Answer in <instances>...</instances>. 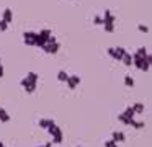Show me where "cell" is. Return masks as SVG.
Returning a JSON list of instances; mask_svg holds the SVG:
<instances>
[{
    "instance_id": "cell-1",
    "label": "cell",
    "mask_w": 152,
    "mask_h": 147,
    "mask_svg": "<svg viewBox=\"0 0 152 147\" xmlns=\"http://www.w3.org/2000/svg\"><path fill=\"white\" fill-rule=\"evenodd\" d=\"M38 80H39V75H38L36 72H28L26 77L21 78L20 85L23 87V90L26 91V93H33V91L36 90Z\"/></svg>"
},
{
    "instance_id": "cell-2",
    "label": "cell",
    "mask_w": 152,
    "mask_h": 147,
    "mask_svg": "<svg viewBox=\"0 0 152 147\" xmlns=\"http://www.w3.org/2000/svg\"><path fill=\"white\" fill-rule=\"evenodd\" d=\"M131 56H132V65H134L136 69H139V70H142V72H149L151 62H152L151 54H147L145 57H141V56H137V54H131Z\"/></svg>"
},
{
    "instance_id": "cell-3",
    "label": "cell",
    "mask_w": 152,
    "mask_h": 147,
    "mask_svg": "<svg viewBox=\"0 0 152 147\" xmlns=\"http://www.w3.org/2000/svg\"><path fill=\"white\" fill-rule=\"evenodd\" d=\"M46 131L51 134V137H53V144H61V142H62L64 132H62V129H61V127L56 124V121H53V123L48 126Z\"/></svg>"
},
{
    "instance_id": "cell-4",
    "label": "cell",
    "mask_w": 152,
    "mask_h": 147,
    "mask_svg": "<svg viewBox=\"0 0 152 147\" xmlns=\"http://www.w3.org/2000/svg\"><path fill=\"white\" fill-rule=\"evenodd\" d=\"M51 36H53V31H51V29H48V28L41 29L36 36V46H34V48H43V46L49 41Z\"/></svg>"
},
{
    "instance_id": "cell-5",
    "label": "cell",
    "mask_w": 152,
    "mask_h": 147,
    "mask_svg": "<svg viewBox=\"0 0 152 147\" xmlns=\"http://www.w3.org/2000/svg\"><path fill=\"white\" fill-rule=\"evenodd\" d=\"M59 48H61V44L57 42V39L54 38V36H51L49 41H48V42H46V44H44L41 49H43V51L46 52V54H56V52L59 51Z\"/></svg>"
},
{
    "instance_id": "cell-6",
    "label": "cell",
    "mask_w": 152,
    "mask_h": 147,
    "mask_svg": "<svg viewBox=\"0 0 152 147\" xmlns=\"http://www.w3.org/2000/svg\"><path fill=\"white\" fill-rule=\"evenodd\" d=\"M108 56L111 59H115V61H121V57L124 56V52H126V49L124 48H121V46H116V48H108Z\"/></svg>"
},
{
    "instance_id": "cell-7",
    "label": "cell",
    "mask_w": 152,
    "mask_h": 147,
    "mask_svg": "<svg viewBox=\"0 0 152 147\" xmlns=\"http://www.w3.org/2000/svg\"><path fill=\"white\" fill-rule=\"evenodd\" d=\"M36 31H25L23 33V42L26 46H36Z\"/></svg>"
},
{
    "instance_id": "cell-8",
    "label": "cell",
    "mask_w": 152,
    "mask_h": 147,
    "mask_svg": "<svg viewBox=\"0 0 152 147\" xmlns=\"http://www.w3.org/2000/svg\"><path fill=\"white\" fill-rule=\"evenodd\" d=\"M80 77L77 74H74V75H69V77H67V80H66V83H67V88H69V90H74V88H77L80 85Z\"/></svg>"
},
{
    "instance_id": "cell-9",
    "label": "cell",
    "mask_w": 152,
    "mask_h": 147,
    "mask_svg": "<svg viewBox=\"0 0 152 147\" xmlns=\"http://www.w3.org/2000/svg\"><path fill=\"white\" fill-rule=\"evenodd\" d=\"M111 139L115 140L116 144H119V142H124V140H126V136H124V132H123V131H113Z\"/></svg>"
},
{
    "instance_id": "cell-10",
    "label": "cell",
    "mask_w": 152,
    "mask_h": 147,
    "mask_svg": "<svg viewBox=\"0 0 152 147\" xmlns=\"http://www.w3.org/2000/svg\"><path fill=\"white\" fill-rule=\"evenodd\" d=\"M2 20H4L5 23H8V25L13 21V12H12V8H5L4 10V13H2Z\"/></svg>"
},
{
    "instance_id": "cell-11",
    "label": "cell",
    "mask_w": 152,
    "mask_h": 147,
    "mask_svg": "<svg viewBox=\"0 0 152 147\" xmlns=\"http://www.w3.org/2000/svg\"><path fill=\"white\" fill-rule=\"evenodd\" d=\"M103 25L105 23H115L116 21V18H115V15L111 13V10H105V13H103Z\"/></svg>"
},
{
    "instance_id": "cell-12",
    "label": "cell",
    "mask_w": 152,
    "mask_h": 147,
    "mask_svg": "<svg viewBox=\"0 0 152 147\" xmlns=\"http://www.w3.org/2000/svg\"><path fill=\"white\" fill-rule=\"evenodd\" d=\"M12 118H10V114L7 113V110L5 108H0V123H8Z\"/></svg>"
},
{
    "instance_id": "cell-13",
    "label": "cell",
    "mask_w": 152,
    "mask_h": 147,
    "mask_svg": "<svg viewBox=\"0 0 152 147\" xmlns=\"http://www.w3.org/2000/svg\"><path fill=\"white\" fill-rule=\"evenodd\" d=\"M121 62H123L124 65H128V67H129V65H132V56L129 54L128 51H126V52H124V56L121 57Z\"/></svg>"
},
{
    "instance_id": "cell-14",
    "label": "cell",
    "mask_w": 152,
    "mask_h": 147,
    "mask_svg": "<svg viewBox=\"0 0 152 147\" xmlns=\"http://www.w3.org/2000/svg\"><path fill=\"white\" fill-rule=\"evenodd\" d=\"M54 119H48V118H41L39 121H38V126L41 127V129H48V126H49L51 123H53Z\"/></svg>"
},
{
    "instance_id": "cell-15",
    "label": "cell",
    "mask_w": 152,
    "mask_h": 147,
    "mask_svg": "<svg viewBox=\"0 0 152 147\" xmlns=\"http://www.w3.org/2000/svg\"><path fill=\"white\" fill-rule=\"evenodd\" d=\"M131 108H132V111H134V114H141V113H144V105H142V103H134Z\"/></svg>"
},
{
    "instance_id": "cell-16",
    "label": "cell",
    "mask_w": 152,
    "mask_h": 147,
    "mask_svg": "<svg viewBox=\"0 0 152 147\" xmlns=\"http://www.w3.org/2000/svg\"><path fill=\"white\" fill-rule=\"evenodd\" d=\"M129 126H132L134 129H142V127H144L145 124H144V121H136L134 118H132L131 123H129Z\"/></svg>"
},
{
    "instance_id": "cell-17",
    "label": "cell",
    "mask_w": 152,
    "mask_h": 147,
    "mask_svg": "<svg viewBox=\"0 0 152 147\" xmlns=\"http://www.w3.org/2000/svg\"><path fill=\"white\" fill-rule=\"evenodd\" d=\"M67 77H69V74H67L66 70H59V72H57V80H59V82H64V83H66Z\"/></svg>"
},
{
    "instance_id": "cell-18",
    "label": "cell",
    "mask_w": 152,
    "mask_h": 147,
    "mask_svg": "<svg viewBox=\"0 0 152 147\" xmlns=\"http://www.w3.org/2000/svg\"><path fill=\"white\" fill-rule=\"evenodd\" d=\"M121 114H123V116H126V118H129V119H132V118H134V111H132V108H131V106H128Z\"/></svg>"
},
{
    "instance_id": "cell-19",
    "label": "cell",
    "mask_w": 152,
    "mask_h": 147,
    "mask_svg": "<svg viewBox=\"0 0 152 147\" xmlns=\"http://www.w3.org/2000/svg\"><path fill=\"white\" fill-rule=\"evenodd\" d=\"M123 82H124V85H126V87H129V88L134 87V78H132L131 75H126L124 80H123Z\"/></svg>"
},
{
    "instance_id": "cell-20",
    "label": "cell",
    "mask_w": 152,
    "mask_h": 147,
    "mask_svg": "<svg viewBox=\"0 0 152 147\" xmlns=\"http://www.w3.org/2000/svg\"><path fill=\"white\" fill-rule=\"evenodd\" d=\"M134 54H137V56H141V57H145V56H147V54H149V52H147V48H144V46H142V48H139V49H137V51H136V52H134Z\"/></svg>"
},
{
    "instance_id": "cell-21",
    "label": "cell",
    "mask_w": 152,
    "mask_h": 147,
    "mask_svg": "<svg viewBox=\"0 0 152 147\" xmlns=\"http://www.w3.org/2000/svg\"><path fill=\"white\" fill-rule=\"evenodd\" d=\"M103 28H105L106 33H113V31H115V23H105Z\"/></svg>"
},
{
    "instance_id": "cell-22",
    "label": "cell",
    "mask_w": 152,
    "mask_h": 147,
    "mask_svg": "<svg viewBox=\"0 0 152 147\" xmlns=\"http://www.w3.org/2000/svg\"><path fill=\"white\" fill-rule=\"evenodd\" d=\"M118 121H121L123 124H126V126H129V123H131V119H129V118H126V116H123L121 113L118 114Z\"/></svg>"
},
{
    "instance_id": "cell-23",
    "label": "cell",
    "mask_w": 152,
    "mask_h": 147,
    "mask_svg": "<svg viewBox=\"0 0 152 147\" xmlns=\"http://www.w3.org/2000/svg\"><path fill=\"white\" fill-rule=\"evenodd\" d=\"M93 25H103V18L100 15H95L93 16Z\"/></svg>"
},
{
    "instance_id": "cell-24",
    "label": "cell",
    "mask_w": 152,
    "mask_h": 147,
    "mask_svg": "<svg viewBox=\"0 0 152 147\" xmlns=\"http://www.w3.org/2000/svg\"><path fill=\"white\" fill-rule=\"evenodd\" d=\"M8 29V23H5L4 20H0V31L2 33H5Z\"/></svg>"
},
{
    "instance_id": "cell-25",
    "label": "cell",
    "mask_w": 152,
    "mask_h": 147,
    "mask_svg": "<svg viewBox=\"0 0 152 147\" xmlns=\"http://www.w3.org/2000/svg\"><path fill=\"white\" fill-rule=\"evenodd\" d=\"M105 147H118V144L113 139H108V140H105Z\"/></svg>"
},
{
    "instance_id": "cell-26",
    "label": "cell",
    "mask_w": 152,
    "mask_h": 147,
    "mask_svg": "<svg viewBox=\"0 0 152 147\" xmlns=\"http://www.w3.org/2000/svg\"><path fill=\"white\" fill-rule=\"evenodd\" d=\"M137 31H141V33H149V26H145V25H137Z\"/></svg>"
},
{
    "instance_id": "cell-27",
    "label": "cell",
    "mask_w": 152,
    "mask_h": 147,
    "mask_svg": "<svg viewBox=\"0 0 152 147\" xmlns=\"http://www.w3.org/2000/svg\"><path fill=\"white\" fill-rule=\"evenodd\" d=\"M4 77V65H2V61H0V78Z\"/></svg>"
},
{
    "instance_id": "cell-28",
    "label": "cell",
    "mask_w": 152,
    "mask_h": 147,
    "mask_svg": "<svg viewBox=\"0 0 152 147\" xmlns=\"http://www.w3.org/2000/svg\"><path fill=\"white\" fill-rule=\"evenodd\" d=\"M43 147H53V144H51V142H49V144H44Z\"/></svg>"
},
{
    "instance_id": "cell-29",
    "label": "cell",
    "mask_w": 152,
    "mask_h": 147,
    "mask_svg": "<svg viewBox=\"0 0 152 147\" xmlns=\"http://www.w3.org/2000/svg\"><path fill=\"white\" fill-rule=\"evenodd\" d=\"M0 147H5V146H4V142H2V140H0Z\"/></svg>"
},
{
    "instance_id": "cell-30",
    "label": "cell",
    "mask_w": 152,
    "mask_h": 147,
    "mask_svg": "<svg viewBox=\"0 0 152 147\" xmlns=\"http://www.w3.org/2000/svg\"><path fill=\"white\" fill-rule=\"evenodd\" d=\"M39 147H43V146H39Z\"/></svg>"
},
{
    "instance_id": "cell-31",
    "label": "cell",
    "mask_w": 152,
    "mask_h": 147,
    "mask_svg": "<svg viewBox=\"0 0 152 147\" xmlns=\"http://www.w3.org/2000/svg\"><path fill=\"white\" fill-rule=\"evenodd\" d=\"M79 147H80V146H79Z\"/></svg>"
}]
</instances>
